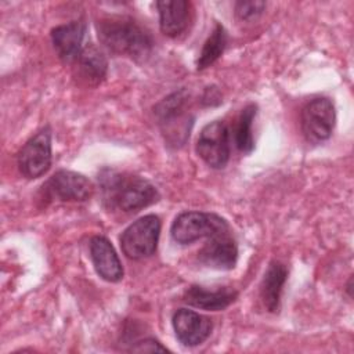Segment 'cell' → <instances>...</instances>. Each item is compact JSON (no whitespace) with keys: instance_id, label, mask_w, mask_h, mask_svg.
Instances as JSON below:
<instances>
[{"instance_id":"cell-1","label":"cell","mask_w":354,"mask_h":354,"mask_svg":"<svg viewBox=\"0 0 354 354\" xmlns=\"http://www.w3.org/2000/svg\"><path fill=\"white\" fill-rule=\"evenodd\" d=\"M98 181L102 202L109 210L136 213L159 201L156 187L140 176L104 169Z\"/></svg>"},{"instance_id":"cell-3","label":"cell","mask_w":354,"mask_h":354,"mask_svg":"<svg viewBox=\"0 0 354 354\" xmlns=\"http://www.w3.org/2000/svg\"><path fill=\"white\" fill-rule=\"evenodd\" d=\"M188 100L189 93L181 88L163 98L153 108L166 140L176 147L183 145L189 136L192 119L187 113Z\"/></svg>"},{"instance_id":"cell-12","label":"cell","mask_w":354,"mask_h":354,"mask_svg":"<svg viewBox=\"0 0 354 354\" xmlns=\"http://www.w3.org/2000/svg\"><path fill=\"white\" fill-rule=\"evenodd\" d=\"M86 24L83 21H72L58 25L51 30V41L64 62H75L83 50V39Z\"/></svg>"},{"instance_id":"cell-18","label":"cell","mask_w":354,"mask_h":354,"mask_svg":"<svg viewBox=\"0 0 354 354\" xmlns=\"http://www.w3.org/2000/svg\"><path fill=\"white\" fill-rule=\"evenodd\" d=\"M225 46H227V32L223 25L216 24L214 29L212 30V33L209 35V37L206 39L202 47V51L196 61V69L202 71L210 66L212 64H214L224 53Z\"/></svg>"},{"instance_id":"cell-8","label":"cell","mask_w":354,"mask_h":354,"mask_svg":"<svg viewBox=\"0 0 354 354\" xmlns=\"http://www.w3.org/2000/svg\"><path fill=\"white\" fill-rule=\"evenodd\" d=\"M198 156L213 169H223L230 159V129L223 120L207 123L196 141Z\"/></svg>"},{"instance_id":"cell-5","label":"cell","mask_w":354,"mask_h":354,"mask_svg":"<svg viewBox=\"0 0 354 354\" xmlns=\"http://www.w3.org/2000/svg\"><path fill=\"white\" fill-rule=\"evenodd\" d=\"M160 234V220L155 214H147L133 221L120 235V248L126 257L141 260L156 252Z\"/></svg>"},{"instance_id":"cell-4","label":"cell","mask_w":354,"mask_h":354,"mask_svg":"<svg viewBox=\"0 0 354 354\" xmlns=\"http://www.w3.org/2000/svg\"><path fill=\"white\" fill-rule=\"evenodd\" d=\"M230 231L228 223L216 213L207 212H183L180 213L170 228L171 238L181 245L192 243L202 238H210Z\"/></svg>"},{"instance_id":"cell-16","label":"cell","mask_w":354,"mask_h":354,"mask_svg":"<svg viewBox=\"0 0 354 354\" xmlns=\"http://www.w3.org/2000/svg\"><path fill=\"white\" fill-rule=\"evenodd\" d=\"M288 278V268L278 260H272L260 283V297L264 307L270 313H278L281 304V295Z\"/></svg>"},{"instance_id":"cell-10","label":"cell","mask_w":354,"mask_h":354,"mask_svg":"<svg viewBox=\"0 0 354 354\" xmlns=\"http://www.w3.org/2000/svg\"><path fill=\"white\" fill-rule=\"evenodd\" d=\"M171 324L178 342L187 347L202 344L213 329V322L209 317L187 308H178L173 314Z\"/></svg>"},{"instance_id":"cell-20","label":"cell","mask_w":354,"mask_h":354,"mask_svg":"<svg viewBox=\"0 0 354 354\" xmlns=\"http://www.w3.org/2000/svg\"><path fill=\"white\" fill-rule=\"evenodd\" d=\"M266 8L264 1H236L235 3V15L242 21L256 19L263 14Z\"/></svg>"},{"instance_id":"cell-2","label":"cell","mask_w":354,"mask_h":354,"mask_svg":"<svg viewBox=\"0 0 354 354\" xmlns=\"http://www.w3.org/2000/svg\"><path fill=\"white\" fill-rule=\"evenodd\" d=\"M98 40L116 55L145 61L153 47L149 32L129 17H106L97 22Z\"/></svg>"},{"instance_id":"cell-9","label":"cell","mask_w":354,"mask_h":354,"mask_svg":"<svg viewBox=\"0 0 354 354\" xmlns=\"http://www.w3.org/2000/svg\"><path fill=\"white\" fill-rule=\"evenodd\" d=\"M41 191L47 201L83 202L91 196L93 184L80 173L58 170L43 184Z\"/></svg>"},{"instance_id":"cell-21","label":"cell","mask_w":354,"mask_h":354,"mask_svg":"<svg viewBox=\"0 0 354 354\" xmlns=\"http://www.w3.org/2000/svg\"><path fill=\"white\" fill-rule=\"evenodd\" d=\"M131 351H138V353H142V351H167V348L163 347L158 340L148 337V339L137 342L136 346L131 347Z\"/></svg>"},{"instance_id":"cell-11","label":"cell","mask_w":354,"mask_h":354,"mask_svg":"<svg viewBox=\"0 0 354 354\" xmlns=\"http://www.w3.org/2000/svg\"><path fill=\"white\" fill-rule=\"evenodd\" d=\"M198 260L206 267L231 270L235 267L238 260L236 243L228 232L210 236L198 252Z\"/></svg>"},{"instance_id":"cell-15","label":"cell","mask_w":354,"mask_h":354,"mask_svg":"<svg viewBox=\"0 0 354 354\" xmlns=\"http://www.w3.org/2000/svg\"><path fill=\"white\" fill-rule=\"evenodd\" d=\"M238 297V293L230 288H218V289H206L199 285L189 286L183 300L196 308L207 310V311H220L227 308L231 303H234Z\"/></svg>"},{"instance_id":"cell-19","label":"cell","mask_w":354,"mask_h":354,"mask_svg":"<svg viewBox=\"0 0 354 354\" xmlns=\"http://www.w3.org/2000/svg\"><path fill=\"white\" fill-rule=\"evenodd\" d=\"M257 113V105L256 104H248L239 113L235 130H234V141L236 148L241 152L249 153L254 148V140L252 134V126L254 116Z\"/></svg>"},{"instance_id":"cell-17","label":"cell","mask_w":354,"mask_h":354,"mask_svg":"<svg viewBox=\"0 0 354 354\" xmlns=\"http://www.w3.org/2000/svg\"><path fill=\"white\" fill-rule=\"evenodd\" d=\"M77 64V75L88 84L101 83L108 71V61L105 55L94 46H87L82 50L80 55L75 61Z\"/></svg>"},{"instance_id":"cell-6","label":"cell","mask_w":354,"mask_h":354,"mask_svg":"<svg viewBox=\"0 0 354 354\" xmlns=\"http://www.w3.org/2000/svg\"><path fill=\"white\" fill-rule=\"evenodd\" d=\"M51 158V129L46 126L21 148L17 156V165L24 177L33 180L48 171Z\"/></svg>"},{"instance_id":"cell-7","label":"cell","mask_w":354,"mask_h":354,"mask_svg":"<svg viewBox=\"0 0 354 354\" xmlns=\"http://www.w3.org/2000/svg\"><path fill=\"white\" fill-rule=\"evenodd\" d=\"M335 122V105L326 97L314 98L301 109L300 126L308 142L318 144L328 140L332 136Z\"/></svg>"},{"instance_id":"cell-14","label":"cell","mask_w":354,"mask_h":354,"mask_svg":"<svg viewBox=\"0 0 354 354\" xmlns=\"http://www.w3.org/2000/svg\"><path fill=\"white\" fill-rule=\"evenodd\" d=\"M159 26L163 35L177 37L184 33L191 21L192 6L185 0H162L156 3Z\"/></svg>"},{"instance_id":"cell-13","label":"cell","mask_w":354,"mask_h":354,"mask_svg":"<svg viewBox=\"0 0 354 354\" xmlns=\"http://www.w3.org/2000/svg\"><path fill=\"white\" fill-rule=\"evenodd\" d=\"M90 257L97 274L108 282H119L123 278V267L112 243L101 235L90 239Z\"/></svg>"}]
</instances>
